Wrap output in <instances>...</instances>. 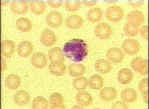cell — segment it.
<instances>
[{"mask_svg":"<svg viewBox=\"0 0 149 109\" xmlns=\"http://www.w3.org/2000/svg\"><path fill=\"white\" fill-rule=\"evenodd\" d=\"M63 51L67 58L79 63L83 61L88 56V47L83 40L72 39L65 43Z\"/></svg>","mask_w":149,"mask_h":109,"instance_id":"6da1fadb","label":"cell"},{"mask_svg":"<svg viewBox=\"0 0 149 109\" xmlns=\"http://www.w3.org/2000/svg\"><path fill=\"white\" fill-rule=\"evenodd\" d=\"M105 15L109 21L112 22H118L123 18L124 12L120 6L114 5L108 7L106 10Z\"/></svg>","mask_w":149,"mask_h":109,"instance_id":"7a4b0ae2","label":"cell"},{"mask_svg":"<svg viewBox=\"0 0 149 109\" xmlns=\"http://www.w3.org/2000/svg\"><path fill=\"white\" fill-rule=\"evenodd\" d=\"M148 62L147 59H143L141 57H136L132 60L130 65L135 72H139L141 75L145 76L148 73Z\"/></svg>","mask_w":149,"mask_h":109,"instance_id":"3957f363","label":"cell"},{"mask_svg":"<svg viewBox=\"0 0 149 109\" xmlns=\"http://www.w3.org/2000/svg\"><path fill=\"white\" fill-rule=\"evenodd\" d=\"M122 49L128 55H134L137 53L140 50V44L139 42L133 39H126L122 44Z\"/></svg>","mask_w":149,"mask_h":109,"instance_id":"277c9868","label":"cell"},{"mask_svg":"<svg viewBox=\"0 0 149 109\" xmlns=\"http://www.w3.org/2000/svg\"><path fill=\"white\" fill-rule=\"evenodd\" d=\"M95 34L97 37L102 40L107 39L111 35V27L107 23H100L95 27Z\"/></svg>","mask_w":149,"mask_h":109,"instance_id":"5b68a950","label":"cell"},{"mask_svg":"<svg viewBox=\"0 0 149 109\" xmlns=\"http://www.w3.org/2000/svg\"><path fill=\"white\" fill-rule=\"evenodd\" d=\"M128 24L134 26H141L144 21V16L142 12L134 10L128 14L127 16Z\"/></svg>","mask_w":149,"mask_h":109,"instance_id":"8992f818","label":"cell"},{"mask_svg":"<svg viewBox=\"0 0 149 109\" xmlns=\"http://www.w3.org/2000/svg\"><path fill=\"white\" fill-rule=\"evenodd\" d=\"M63 21L62 15L57 11L51 12L47 15L46 22L48 26L52 28H58Z\"/></svg>","mask_w":149,"mask_h":109,"instance_id":"52a82bcc","label":"cell"},{"mask_svg":"<svg viewBox=\"0 0 149 109\" xmlns=\"http://www.w3.org/2000/svg\"><path fill=\"white\" fill-rule=\"evenodd\" d=\"M40 41L42 44L46 47H50L55 44L56 37L55 33L48 28H46L42 33Z\"/></svg>","mask_w":149,"mask_h":109,"instance_id":"ba28073f","label":"cell"},{"mask_svg":"<svg viewBox=\"0 0 149 109\" xmlns=\"http://www.w3.org/2000/svg\"><path fill=\"white\" fill-rule=\"evenodd\" d=\"M107 58L113 63H119L123 60L124 56L121 49L118 48H112L107 51Z\"/></svg>","mask_w":149,"mask_h":109,"instance_id":"9c48e42d","label":"cell"},{"mask_svg":"<svg viewBox=\"0 0 149 109\" xmlns=\"http://www.w3.org/2000/svg\"><path fill=\"white\" fill-rule=\"evenodd\" d=\"M15 50V44L13 40H6L1 43L2 54L6 58H10Z\"/></svg>","mask_w":149,"mask_h":109,"instance_id":"30bf717a","label":"cell"},{"mask_svg":"<svg viewBox=\"0 0 149 109\" xmlns=\"http://www.w3.org/2000/svg\"><path fill=\"white\" fill-rule=\"evenodd\" d=\"M49 70L52 74L57 76H61L66 72V67L63 62L54 60L49 64Z\"/></svg>","mask_w":149,"mask_h":109,"instance_id":"8fae6325","label":"cell"},{"mask_svg":"<svg viewBox=\"0 0 149 109\" xmlns=\"http://www.w3.org/2000/svg\"><path fill=\"white\" fill-rule=\"evenodd\" d=\"M49 103L51 109H65L63 96L58 92L51 94L49 98Z\"/></svg>","mask_w":149,"mask_h":109,"instance_id":"7c38bea8","label":"cell"},{"mask_svg":"<svg viewBox=\"0 0 149 109\" xmlns=\"http://www.w3.org/2000/svg\"><path fill=\"white\" fill-rule=\"evenodd\" d=\"M10 7L15 14L23 15L28 11V4L24 1H14L10 3Z\"/></svg>","mask_w":149,"mask_h":109,"instance_id":"4fadbf2b","label":"cell"},{"mask_svg":"<svg viewBox=\"0 0 149 109\" xmlns=\"http://www.w3.org/2000/svg\"><path fill=\"white\" fill-rule=\"evenodd\" d=\"M33 51V46L30 42L23 41L18 45L17 52L21 57H27L32 54Z\"/></svg>","mask_w":149,"mask_h":109,"instance_id":"5bb4252c","label":"cell"},{"mask_svg":"<svg viewBox=\"0 0 149 109\" xmlns=\"http://www.w3.org/2000/svg\"><path fill=\"white\" fill-rule=\"evenodd\" d=\"M32 65L37 68H44L47 64V58L44 54L37 52L34 54L31 58Z\"/></svg>","mask_w":149,"mask_h":109,"instance_id":"9a60e30c","label":"cell"},{"mask_svg":"<svg viewBox=\"0 0 149 109\" xmlns=\"http://www.w3.org/2000/svg\"><path fill=\"white\" fill-rule=\"evenodd\" d=\"M5 83L9 89L15 90L18 89L21 85V79L17 74H10L6 78Z\"/></svg>","mask_w":149,"mask_h":109,"instance_id":"2e32d148","label":"cell"},{"mask_svg":"<svg viewBox=\"0 0 149 109\" xmlns=\"http://www.w3.org/2000/svg\"><path fill=\"white\" fill-rule=\"evenodd\" d=\"M133 74L128 68H123L118 74V80L123 85L128 84L133 80Z\"/></svg>","mask_w":149,"mask_h":109,"instance_id":"e0dca14e","label":"cell"},{"mask_svg":"<svg viewBox=\"0 0 149 109\" xmlns=\"http://www.w3.org/2000/svg\"><path fill=\"white\" fill-rule=\"evenodd\" d=\"M76 100L79 105L87 107L92 104L93 98L91 94L88 92L82 91L77 94Z\"/></svg>","mask_w":149,"mask_h":109,"instance_id":"ac0fdd59","label":"cell"},{"mask_svg":"<svg viewBox=\"0 0 149 109\" xmlns=\"http://www.w3.org/2000/svg\"><path fill=\"white\" fill-rule=\"evenodd\" d=\"M66 26L71 29H77L83 24V20L78 15H71L68 17L65 21Z\"/></svg>","mask_w":149,"mask_h":109,"instance_id":"d6986e66","label":"cell"},{"mask_svg":"<svg viewBox=\"0 0 149 109\" xmlns=\"http://www.w3.org/2000/svg\"><path fill=\"white\" fill-rule=\"evenodd\" d=\"M30 100V96L26 91H19L15 94L14 100L17 105L24 106L26 105Z\"/></svg>","mask_w":149,"mask_h":109,"instance_id":"ffe728a7","label":"cell"},{"mask_svg":"<svg viewBox=\"0 0 149 109\" xmlns=\"http://www.w3.org/2000/svg\"><path fill=\"white\" fill-rule=\"evenodd\" d=\"M116 89L112 87H107L102 88L100 91V97L102 100L110 101L113 100L117 95Z\"/></svg>","mask_w":149,"mask_h":109,"instance_id":"44dd1931","label":"cell"},{"mask_svg":"<svg viewBox=\"0 0 149 109\" xmlns=\"http://www.w3.org/2000/svg\"><path fill=\"white\" fill-rule=\"evenodd\" d=\"M86 67L82 64H78L72 63L69 65L68 67V72L70 76L74 77H79L84 74Z\"/></svg>","mask_w":149,"mask_h":109,"instance_id":"7402d4cb","label":"cell"},{"mask_svg":"<svg viewBox=\"0 0 149 109\" xmlns=\"http://www.w3.org/2000/svg\"><path fill=\"white\" fill-rule=\"evenodd\" d=\"M48 58L51 62L58 60L63 62L65 60V56L62 49L58 47H54L48 52Z\"/></svg>","mask_w":149,"mask_h":109,"instance_id":"603a6c76","label":"cell"},{"mask_svg":"<svg viewBox=\"0 0 149 109\" xmlns=\"http://www.w3.org/2000/svg\"><path fill=\"white\" fill-rule=\"evenodd\" d=\"M95 68L100 74H106L111 71L112 66L110 63L107 60L100 59L95 63Z\"/></svg>","mask_w":149,"mask_h":109,"instance_id":"cb8c5ba5","label":"cell"},{"mask_svg":"<svg viewBox=\"0 0 149 109\" xmlns=\"http://www.w3.org/2000/svg\"><path fill=\"white\" fill-rule=\"evenodd\" d=\"M121 96L124 101L131 103L137 99L138 95L137 93L134 90L131 88H126L122 91Z\"/></svg>","mask_w":149,"mask_h":109,"instance_id":"d4e9b609","label":"cell"},{"mask_svg":"<svg viewBox=\"0 0 149 109\" xmlns=\"http://www.w3.org/2000/svg\"><path fill=\"white\" fill-rule=\"evenodd\" d=\"M103 15L102 10L100 8H94L90 9L87 14V18L92 22L96 23L100 21Z\"/></svg>","mask_w":149,"mask_h":109,"instance_id":"484cf974","label":"cell"},{"mask_svg":"<svg viewBox=\"0 0 149 109\" xmlns=\"http://www.w3.org/2000/svg\"><path fill=\"white\" fill-rule=\"evenodd\" d=\"M16 26L19 30L23 32H29L32 28V24L30 20L24 17H21L17 20Z\"/></svg>","mask_w":149,"mask_h":109,"instance_id":"4316f807","label":"cell"},{"mask_svg":"<svg viewBox=\"0 0 149 109\" xmlns=\"http://www.w3.org/2000/svg\"><path fill=\"white\" fill-rule=\"evenodd\" d=\"M31 10L33 14L41 15L46 9V4L42 1H33L30 4Z\"/></svg>","mask_w":149,"mask_h":109,"instance_id":"83f0119b","label":"cell"},{"mask_svg":"<svg viewBox=\"0 0 149 109\" xmlns=\"http://www.w3.org/2000/svg\"><path fill=\"white\" fill-rule=\"evenodd\" d=\"M104 80L102 77L98 74H93L89 79L88 84L93 90H98L104 85Z\"/></svg>","mask_w":149,"mask_h":109,"instance_id":"f1b7e54d","label":"cell"},{"mask_svg":"<svg viewBox=\"0 0 149 109\" xmlns=\"http://www.w3.org/2000/svg\"><path fill=\"white\" fill-rule=\"evenodd\" d=\"M72 84L76 90L82 91L88 87V82L87 79L85 77H78L74 79Z\"/></svg>","mask_w":149,"mask_h":109,"instance_id":"f546056e","label":"cell"},{"mask_svg":"<svg viewBox=\"0 0 149 109\" xmlns=\"http://www.w3.org/2000/svg\"><path fill=\"white\" fill-rule=\"evenodd\" d=\"M32 107L33 109H48V103L45 98L42 96H38L33 100Z\"/></svg>","mask_w":149,"mask_h":109,"instance_id":"4dcf8cb0","label":"cell"},{"mask_svg":"<svg viewBox=\"0 0 149 109\" xmlns=\"http://www.w3.org/2000/svg\"><path fill=\"white\" fill-rule=\"evenodd\" d=\"M81 6V2L79 1H66L65 8L70 12L77 11Z\"/></svg>","mask_w":149,"mask_h":109,"instance_id":"1f68e13d","label":"cell"},{"mask_svg":"<svg viewBox=\"0 0 149 109\" xmlns=\"http://www.w3.org/2000/svg\"><path fill=\"white\" fill-rule=\"evenodd\" d=\"M139 31V26H131L128 23L126 24L124 28V31L126 34L130 36H135L138 34Z\"/></svg>","mask_w":149,"mask_h":109,"instance_id":"d6a6232c","label":"cell"},{"mask_svg":"<svg viewBox=\"0 0 149 109\" xmlns=\"http://www.w3.org/2000/svg\"><path fill=\"white\" fill-rule=\"evenodd\" d=\"M148 78H144L141 80L139 84V89L141 94H143L148 91Z\"/></svg>","mask_w":149,"mask_h":109,"instance_id":"836d02e7","label":"cell"},{"mask_svg":"<svg viewBox=\"0 0 149 109\" xmlns=\"http://www.w3.org/2000/svg\"><path fill=\"white\" fill-rule=\"evenodd\" d=\"M111 108L112 109H128V107L125 103L121 101H118L114 102Z\"/></svg>","mask_w":149,"mask_h":109,"instance_id":"e575fe53","label":"cell"},{"mask_svg":"<svg viewBox=\"0 0 149 109\" xmlns=\"http://www.w3.org/2000/svg\"><path fill=\"white\" fill-rule=\"evenodd\" d=\"M48 4L49 5L50 7L52 8H58L60 7L63 4V1L59 0V1H47Z\"/></svg>","mask_w":149,"mask_h":109,"instance_id":"d590c367","label":"cell"},{"mask_svg":"<svg viewBox=\"0 0 149 109\" xmlns=\"http://www.w3.org/2000/svg\"><path fill=\"white\" fill-rule=\"evenodd\" d=\"M148 27L147 26H142V27L140 28V34L144 39L147 40L148 38Z\"/></svg>","mask_w":149,"mask_h":109,"instance_id":"8d00e7d4","label":"cell"},{"mask_svg":"<svg viewBox=\"0 0 149 109\" xmlns=\"http://www.w3.org/2000/svg\"><path fill=\"white\" fill-rule=\"evenodd\" d=\"M128 4L133 7H139L143 4V1H129Z\"/></svg>","mask_w":149,"mask_h":109,"instance_id":"74e56055","label":"cell"},{"mask_svg":"<svg viewBox=\"0 0 149 109\" xmlns=\"http://www.w3.org/2000/svg\"><path fill=\"white\" fill-rule=\"evenodd\" d=\"M6 61L4 58H2L0 60V72L4 71L6 68Z\"/></svg>","mask_w":149,"mask_h":109,"instance_id":"f35d334b","label":"cell"},{"mask_svg":"<svg viewBox=\"0 0 149 109\" xmlns=\"http://www.w3.org/2000/svg\"><path fill=\"white\" fill-rule=\"evenodd\" d=\"M82 3L84 5H85L86 6L91 7L93 6L97 3V1L92 0V1H87V0H83Z\"/></svg>","mask_w":149,"mask_h":109,"instance_id":"ab89813d","label":"cell"},{"mask_svg":"<svg viewBox=\"0 0 149 109\" xmlns=\"http://www.w3.org/2000/svg\"><path fill=\"white\" fill-rule=\"evenodd\" d=\"M143 99H144V101L148 103V91H147L146 92L143 94Z\"/></svg>","mask_w":149,"mask_h":109,"instance_id":"60d3db41","label":"cell"},{"mask_svg":"<svg viewBox=\"0 0 149 109\" xmlns=\"http://www.w3.org/2000/svg\"><path fill=\"white\" fill-rule=\"evenodd\" d=\"M8 3H9V1H4V2L2 1V4L3 6H5V5H6Z\"/></svg>","mask_w":149,"mask_h":109,"instance_id":"b9f144b4","label":"cell"},{"mask_svg":"<svg viewBox=\"0 0 149 109\" xmlns=\"http://www.w3.org/2000/svg\"><path fill=\"white\" fill-rule=\"evenodd\" d=\"M74 108H80V109H84V107H80V106H74V107H72V109H74Z\"/></svg>","mask_w":149,"mask_h":109,"instance_id":"7bdbcfd3","label":"cell"}]
</instances>
